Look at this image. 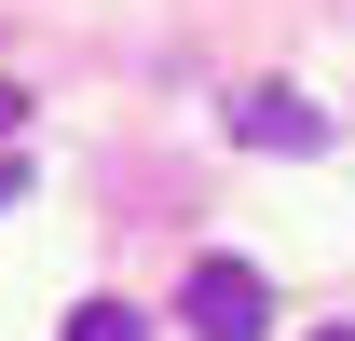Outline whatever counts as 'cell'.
Masks as SVG:
<instances>
[{"label": "cell", "instance_id": "obj_5", "mask_svg": "<svg viewBox=\"0 0 355 341\" xmlns=\"http://www.w3.org/2000/svg\"><path fill=\"white\" fill-rule=\"evenodd\" d=\"M14 123H28V96H14V82H0V137H14Z\"/></svg>", "mask_w": 355, "mask_h": 341}, {"label": "cell", "instance_id": "obj_6", "mask_svg": "<svg viewBox=\"0 0 355 341\" xmlns=\"http://www.w3.org/2000/svg\"><path fill=\"white\" fill-rule=\"evenodd\" d=\"M314 341H355V328H314Z\"/></svg>", "mask_w": 355, "mask_h": 341}, {"label": "cell", "instance_id": "obj_2", "mask_svg": "<svg viewBox=\"0 0 355 341\" xmlns=\"http://www.w3.org/2000/svg\"><path fill=\"white\" fill-rule=\"evenodd\" d=\"M232 150H328V110L301 82H246L232 96Z\"/></svg>", "mask_w": 355, "mask_h": 341}, {"label": "cell", "instance_id": "obj_3", "mask_svg": "<svg viewBox=\"0 0 355 341\" xmlns=\"http://www.w3.org/2000/svg\"><path fill=\"white\" fill-rule=\"evenodd\" d=\"M55 341H150V328H137L123 300H83V314H69V328H55Z\"/></svg>", "mask_w": 355, "mask_h": 341}, {"label": "cell", "instance_id": "obj_4", "mask_svg": "<svg viewBox=\"0 0 355 341\" xmlns=\"http://www.w3.org/2000/svg\"><path fill=\"white\" fill-rule=\"evenodd\" d=\"M14 191H28V164H14V150H0V205H14Z\"/></svg>", "mask_w": 355, "mask_h": 341}, {"label": "cell", "instance_id": "obj_1", "mask_svg": "<svg viewBox=\"0 0 355 341\" xmlns=\"http://www.w3.org/2000/svg\"><path fill=\"white\" fill-rule=\"evenodd\" d=\"M178 328H191V341H260L273 328L260 259H191V273H178Z\"/></svg>", "mask_w": 355, "mask_h": 341}]
</instances>
